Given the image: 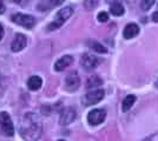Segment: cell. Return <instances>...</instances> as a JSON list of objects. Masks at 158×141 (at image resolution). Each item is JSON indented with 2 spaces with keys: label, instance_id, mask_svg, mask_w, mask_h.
<instances>
[{
  "label": "cell",
  "instance_id": "1",
  "mask_svg": "<svg viewBox=\"0 0 158 141\" xmlns=\"http://www.w3.org/2000/svg\"><path fill=\"white\" fill-rule=\"evenodd\" d=\"M20 134L23 135L27 141H34L39 139L41 134V126L35 116L31 113L26 114L19 123Z\"/></svg>",
  "mask_w": 158,
  "mask_h": 141
},
{
  "label": "cell",
  "instance_id": "2",
  "mask_svg": "<svg viewBox=\"0 0 158 141\" xmlns=\"http://www.w3.org/2000/svg\"><path fill=\"white\" fill-rule=\"evenodd\" d=\"M73 14V8L70 6L64 7L63 10H60L58 13L56 14L54 17V20L48 25V29H57L61 27L65 24L67 19H70V17Z\"/></svg>",
  "mask_w": 158,
  "mask_h": 141
},
{
  "label": "cell",
  "instance_id": "3",
  "mask_svg": "<svg viewBox=\"0 0 158 141\" xmlns=\"http://www.w3.org/2000/svg\"><path fill=\"white\" fill-rule=\"evenodd\" d=\"M0 127L2 129L4 134H6L7 136H13L14 134V127L11 116L8 115L7 112H1L0 113Z\"/></svg>",
  "mask_w": 158,
  "mask_h": 141
},
{
  "label": "cell",
  "instance_id": "4",
  "mask_svg": "<svg viewBox=\"0 0 158 141\" xmlns=\"http://www.w3.org/2000/svg\"><path fill=\"white\" fill-rule=\"evenodd\" d=\"M12 21L15 22L17 25H19V26L26 27L28 29L35 25V19L32 15H27V14L23 13H17L12 15Z\"/></svg>",
  "mask_w": 158,
  "mask_h": 141
},
{
  "label": "cell",
  "instance_id": "5",
  "mask_svg": "<svg viewBox=\"0 0 158 141\" xmlns=\"http://www.w3.org/2000/svg\"><path fill=\"white\" fill-rule=\"evenodd\" d=\"M106 116V112L104 109H100V108H97V109H92L89 115H87V121L90 125L92 126H97V125H100L103 121L105 120Z\"/></svg>",
  "mask_w": 158,
  "mask_h": 141
},
{
  "label": "cell",
  "instance_id": "6",
  "mask_svg": "<svg viewBox=\"0 0 158 141\" xmlns=\"http://www.w3.org/2000/svg\"><path fill=\"white\" fill-rule=\"evenodd\" d=\"M104 91L103 89H94V91H91L85 95L84 98V101H85V105L87 106H91V105H96L98 104L99 101L104 98Z\"/></svg>",
  "mask_w": 158,
  "mask_h": 141
},
{
  "label": "cell",
  "instance_id": "7",
  "mask_svg": "<svg viewBox=\"0 0 158 141\" xmlns=\"http://www.w3.org/2000/svg\"><path fill=\"white\" fill-rule=\"evenodd\" d=\"M81 66L87 69V71H91V69H94V68L98 66V64L100 62L97 57H94V55H91V54H84L83 57H81Z\"/></svg>",
  "mask_w": 158,
  "mask_h": 141
},
{
  "label": "cell",
  "instance_id": "8",
  "mask_svg": "<svg viewBox=\"0 0 158 141\" xmlns=\"http://www.w3.org/2000/svg\"><path fill=\"white\" fill-rule=\"evenodd\" d=\"M65 85L66 89L67 91H76L80 85V79H79V75L77 74V72H71L66 76L65 79Z\"/></svg>",
  "mask_w": 158,
  "mask_h": 141
},
{
  "label": "cell",
  "instance_id": "9",
  "mask_svg": "<svg viewBox=\"0 0 158 141\" xmlns=\"http://www.w3.org/2000/svg\"><path fill=\"white\" fill-rule=\"evenodd\" d=\"M26 42H27V39L24 34H20V33L17 34L15 38H14V40L12 41L11 49L13 52H20V51H23L26 47Z\"/></svg>",
  "mask_w": 158,
  "mask_h": 141
},
{
  "label": "cell",
  "instance_id": "10",
  "mask_svg": "<svg viewBox=\"0 0 158 141\" xmlns=\"http://www.w3.org/2000/svg\"><path fill=\"white\" fill-rule=\"evenodd\" d=\"M74 118H76V111H74L72 107H67L61 112L59 121L61 125L65 126V125L71 123V122L74 120Z\"/></svg>",
  "mask_w": 158,
  "mask_h": 141
},
{
  "label": "cell",
  "instance_id": "11",
  "mask_svg": "<svg viewBox=\"0 0 158 141\" xmlns=\"http://www.w3.org/2000/svg\"><path fill=\"white\" fill-rule=\"evenodd\" d=\"M73 62V58L71 55H64L61 57L59 60H57V62L54 64V69L57 72H61L65 68H67Z\"/></svg>",
  "mask_w": 158,
  "mask_h": 141
},
{
  "label": "cell",
  "instance_id": "12",
  "mask_svg": "<svg viewBox=\"0 0 158 141\" xmlns=\"http://www.w3.org/2000/svg\"><path fill=\"white\" fill-rule=\"evenodd\" d=\"M138 33H139V28L136 24H129V25H126L124 31H123V35H124L125 39H132V38H135Z\"/></svg>",
  "mask_w": 158,
  "mask_h": 141
},
{
  "label": "cell",
  "instance_id": "13",
  "mask_svg": "<svg viewBox=\"0 0 158 141\" xmlns=\"http://www.w3.org/2000/svg\"><path fill=\"white\" fill-rule=\"evenodd\" d=\"M41 85H43V80H41V78L37 76V75L31 76V78L27 80V87L30 88L31 91H37V89H39V88L41 87Z\"/></svg>",
  "mask_w": 158,
  "mask_h": 141
},
{
  "label": "cell",
  "instance_id": "14",
  "mask_svg": "<svg viewBox=\"0 0 158 141\" xmlns=\"http://www.w3.org/2000/svg\"><path fill=\"white\" fill-rule=\"evenodd\" d=\"M110 11H111V13L113 15L119 17V15L124 14V6L119 1H114V2H112L111 6H110Z\"/></svg>",
  "mask_w": 158,
  "mask_h": 141
},
{
  "label": "cell",
  "instance_id": "15",
  "mask_svg": "<svg viewBox=\"0 0 158 141\" xmlns=\"http://www.w3.org/2000/svg\"><path fill=\"white\" fill-rule=\"evenodd\" d=\"M136 102V96L135 95H127L125 99H124V101H123V111L124 112H127L130 108L133 106V104Z\"/></svg>",
  "mask_w": 158,
  "mask_h": 141
},
{
  "label": "cell",
  "instance_id": "16",
  "mask_svg": "<svg viewBox=\"0 0 158 141\" xmlns=\"http://www.w3.org/2000/svg\"><path fill=\"white\" fill-rule=\"evenodd\" d=\"M102 85V79L98 78L97 75H93L91 78L87 79V82H86V87L87 88H94V87H98Z\"/></svg>",
  "mask_w": 158,
  "mask_h": 141
},
{
  "label": "cell",
  "instance_id": "17",
  "mask_svg": "<svg viewBox=\"0 0 158 141\" xmlns=\"http://www.w3.org/2000/svg\"><path fill=\"white\" fill-rule=\"evenodd\" d=\"M90 46L92 47V49H94V51L98 52V53H106V52H107V49H106L105 47L103 46L102 44L97 42V41H91V42H90Z\"/></svg>",
  "mask_w": 158,
  "mask_h": 141
},
{
  "label": "cell",
  "instance_id": "18",
  "mask_svg": "<svg viewBox=\"0 0 158 141\" xmlns=\"http://www.w3.org/2000/svg\"><path fill=\"white\" fill-rule=\"evenodd\" d=\"M153 4H155V0H142L140 1V7H142V10L148 11V10L151 8V6Z\"/></svg>",
  "mask_w": 158,
  "mask_h": 141
},
{
  "label": "cell",
  "instance_id": "19",
  "mask_svg": "<svg viewBox=\"0 0 158 141\" xmlns=\"http://www.w3.org/2000/svg\"><path fill=\"white\" fill-rule=\"evenodd\" d=\"M98 20L100 22H106V21L109 20V14L106 13V12H100L98 14Z\"/></svg>",
  "mask_w": 158,
  "mask_h": 141
},
{
  "label": "cell",
  "instance_id": "20",
  "mask_svg": "<svg viewBox=\"0 0 158 141\" xmlns=\"http://www.w3.org/2000/svg\"><path fill=\"white\" fill-rule=\"evenodd\" d=\"M64 1H65V0H50V2H51L52 6H59Z\"/></svg>",
  "mask_w": 158,
  "mask_h": 141
},
{
  "label": "cell",
  "instance_id": "21",
  "mask_svg": "<svg viewBox=\"0 0 158 141\" xmlns=\"http://www.w3.org/2000/svg\"><path fill=\"white\" fill-rule=\"evenodd\" d=\"M143 141H158V133L157 134L151 135V136H149V138H146V139Z\"/></svg>",
  "mask_w": 158,
  "mask_h": 141
},
{
  "label": "cell",
  "instance_id": "22",
  "mask_svg": "<svg viewBox=\"0 0 158 141\" xmlns=\"http://www.w3.org/2000/svg\"><path fill=\"white\" fill-rule=\"evenodd\" d=\"M5 12V4L2 0H0V14H2Z\"/></svg>",
  "mask_w": 158,
  "mask_h": 141
},
{
  "label": "cell",
  "instance_id": "23",
  "mask_svg": "<svg viewBox=\"0 0 158 141\" xmlns=\"http://www.w3.org/2000/svg\"><path fill=\"white\" fill-rule=\"evenodd\" d=\"M152 20L155 22H158V11H156L155 13L152 14Z\"/></svg>",
  "mask_w": 158,
  "mask_h": 141
},
{
  "label": "cell",
  "instance_id": "24",
  "mask_svg": "<svg viewBox=\"0 0 158 141\" xmlns=\"http://www.w3.org/2000/svg\"><path fill=\"white\" fill-rule=\"evenodd\" d=\"M2 37H4V27L1 26V24H0V40H1Z\"/></svg>",
  "mask_w": 158,
  "mask_h": 141
},
{
  "label": "cell",
  "instance_id": "25",
  "mask_svg": "<svg viewBox=\"0 0 158 141\" xmlns=\"http://www.w3.org/2000/svg\"><path fill=\"white\" fill-rule=\"evenodd\" d=\"M11 1H13V2H17V4H19L21 0H11Z\"/></svg>",
  "mask_w": 158,
  "mask_h": 141
},
{
  "label": "cell",
  "instance_id": "26",
  "mask_svg": "<svg viewBox=\"0 0 158 141\" xmlns=\"http://www.w3.org/2000/svg\"><path fill=\"white\" fill-rule=\"evenodd\" d=\"M59 141H65V140H59Z\"/></svg>",
  "mask_w": 158,
  "mask_h": 141
}]
</instances>
